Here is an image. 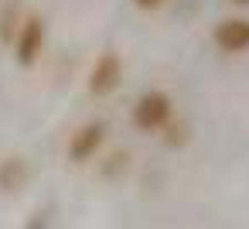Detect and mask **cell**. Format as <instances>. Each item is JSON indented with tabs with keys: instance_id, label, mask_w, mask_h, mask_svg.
Masks as SVG:
<instances>
[{
	"instance_id": "obj_1",
	"label": "cell",
	"mask_w": 249,
	"mask_h": 229,
	"mask_svg": "<svg viewBox=\"0 0 249 229\" xmlns=\"http://www.w3.org/2000/svg\"><path fill=\"white\" fill-rule=\"evenodd\" d=\"M171 116H174V103H171V96L160 93V89L143 93V96L137 99V106H133V123H137L140 130H147V134L164 130V127L171 123Z\"/></svg>"
},
{
	"instance_id": "obj_8",
	"label": "cell",
	"mask_w": 249,
	"mask_h": 229,
	"mask_svg": "<svg viewBox=\"0 0 249 229\" xmlns=\"http://www.w3.org/2000/svg\"><path fill=\"white\" fill-rule=\"evenodd\" d=\"M126 157H130L126 151L109 154V157H106V164H103V174H106V178H109V174H120V171H123V164H126Z\"/></svg>"
},
{
	"instance_id": "obj_2",
	"label": "cell",
	"mask_w": 249,
	"mask_h": 229,
	"mask_svg": "<svg viewBox=\"0 0 249 229\" xmlns=\"http://www.w3.org/2000/svg\"><path fill=\"white\" fill-rule=\"evenodd\" d=\"M120 82H123V58H120L113 48L99 52V58H96L92 69H89V79H86L89 93H92V96H109Z\"/></svg>"
},
{
	"instance_id": "obj_10",
	"label": "cell",
	"mask_w": 249,
	"mask_h": 229,
	"mask_svg": "<svg viewBox=\"0 0 249 229\" xmlns=\"http://www.w3.org/2000/svg\"><path fill=\"white\" fill-rule=\"evenodd\" d=\"M28 229H48V219H45V215L38 212V215H35V219L28 222Z\"/></svg>"
},
{
	"instance_id": "obj_7",
	"label": "cell",
	"mask_w": 249,
	"mask_h": 229,
	"mask_svg": "<svg viewBox=\"0 0 249 229\" xmlns=\"http://www.w3.org/2000/svg\"><path fill=\"white\" fill-rule=\"evenodd\" d=\"M164 140H167L171 147H184V144H188V123L178 120V116H171V123L164 127Z\"/></svg>"
},
{
	"instance_id": "obj_11",
	"label": "cell",
	"mask_w": 249,
	"mask_h": 229,
	"mask_svg": "<svg viewBox=\"0 0 249 229\" xmlns=\"http://www.w3.org/2000/svg\"><path fill=\"white\" fill-rule=\"evenodd\" d=\"M235 4H249V0H235Z\"/></svg>"
},
{
	"instance_id": "obj_6",
	"label": "cell",
	"mask_w": 249,
	"mask_h": 229,
	"mask_svg": "<svg viewBox=\"0 0 249 229\" xmlns=\"http://www.w3.org/2000/svg\"><path fill=\"white\" fill-rule=\"evenodd\" d=\"M28 164H24V157H18V154H11V157H4L0 161V191H21L24 185H28Z\"/></svg>"
},
{
	"instance_id": "obj_3",
	"label": "cell",
	"mask_w": 249,
	"mask_h": 229,
	"mask_svg": "<svg viewBox=\"0 0 249 229\" xmlns=\"http://www.w3.org/2000/svg\"><path fill=\"white\" fill-rule=\"evenodd\" d=\"M14 52H18V62L24 69L41 58V52H45V21L38 14H28L21 21V31L14 35Z\"/></svg>"
},
{
	"instance_id": "obj_5",
	"label": "cell",
	"mask_w": 249,
	"mask_h": 229,
	"mask_svg": "<svg viewBox=\"0 0 249 229\" xmlns=\"http://www.w3.org/2000/svg\"><path fill=\"white\" fill-rule=\"evenodd\" d=\"M212 38H215V45L222 52H232V55L235 52H246L249 48V21L246 18H225V21L215 24Z\"/></svg>"
},
{
	"instance_id": "obj_9",
	"label": "cell",
	"mask_w": 249,
	"mask_h": 229,
	"mask_svg": "<svg viewBox=\"0 0 249 229\" xmlns=\"http://www.w3.org/2000/svg\"><path fill=\"white\" fill-rule=\"evenodd\" d=\"M164 4H167V0H133V7H140V11H157Z\"/></svg>"
},
{
	"instance_id": "obj_4",
	"label": "cell",
	"mask_w": 249,
	"mask_h": 229,
	"mask_svg": "<svg viewBox=\"0 0 249 229\" xmlns=\"http://www.w3.org/2000/svg\"><path fill=\"white\" fill-rule=\"evenodd\" d=\"M103 140H106V127H103L99 120L82 123V127L72 134V140H69V161H72V164H86V161H92L96 151L103 147Z\"/></svg>"
}]
</instances>
